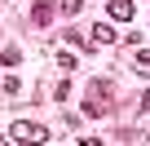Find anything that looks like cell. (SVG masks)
Here are the masks:
<instances>
[{
  "mask_svg": "<svg viewBox=\"0 0 150 146\" xmlns=\"http://www.w3.org/2000/svg\"><path fill=\"white\" fill-rule=\"evenodd\" d=\"M84 115H93V120L110 115V84H106V80H93V84L84 89Z\"/></svg>",
  "mask_w": 150,
  "mask_h": 146,
  "instance_id": "1",
  "label": "cell"
},
{
  "mask_svg": "<svg viewBox=\"0 0 150 146\" xmlns=\"http://www.w3.org/2000/svg\"><path fill=\"white\" fill-rule=\"evenodd\" d=\"M9 137H13V142H22V146H44V142H49V128H44V124H35V120H18V124L9 128Z\"/></svg>",
  "mask_w": 150,
  "mask_h": 146,
  "instance_id": "2",
  "label": "cell"
},
{
  "mask_svg": "<svg viewBox=\"0 0 150 146\" xmlns=\"http://www.w3.org/2000/svg\"><path fill=\"white\" fill-rule=\"evenodd\" d=\"M53 14H57V0H35L31 22H35V27H49V22H53Z\"/></svg>",
  "mask_w": 150,
  "mask_h": 146,
  "instance_id": "3",
  "label": "cell"
},
{
  "mask_svg": "<svg viewBox=\"0 0 150 146\" xmlns=\"http://www.w3.org/2000/svg\"><path fill=\"white\" fill-rule=\"evenodd\" d=\"M132 14H137L132 0H110V18H115V22H132Z\"/></svg>",
  "mask_w": 150,
  "mask_h": 146,
  "instance_id": "4",
  "label": "cell"
},
{
  "mask_svg": "<svg viewBox=\"0 0 150 146\" xmlns=\"http://www.w3.org/2000/svg\"><path fill=\"white\" fill-rule=\"evenodd\" d=\"M0 62H5V66H18V62H22V49H18V44H9L5 53H0Z\"/></svg>",
  "mask_w": 150,
  "mask_h": 146,
  "instance_id": "5",
  "label": "cell"
},
{
  "mask_svg": "<svg viewBox=\"0 0 150 146\" xmlns=\"http://www.w3.org/2000/svg\"><path fill=\"white\" fill-rule=\"evenodd\" d=\"M93 40H97V44H115V40H119V36H115V31H110V27H93Z\"/></svg>",
  "mask_w": 150,
  "mask_h": 146,
  "instance_id": "6",
  "label": "cell"
},
{
  "mask_svg": "<svg viewBox=\"0 0 150 146\" xmlns=\"http://www.w3.org/2000/svg\"><path fill=\"white\" fill-rule=\"evenodd\" d=\"M57 9H62L66 18H75V14H80V9H84V0H57Z\"/></svg>",
  "mask_w": 150,
  "mask_h": 146,
  "instance_id": "7",
  "label": "cell"
},
{
  "mask_svg": "<svg viewBox=\"0 0 150 146\" xmlns=\"http://www.w3.org/2000/svg\"><path fill=\"white\" fill-rule=\"evenodd\" d=\"M53 98H57V102H66V98H71V84H66V80H57V89H53Z\"/></svg>",
  "mask_w": 150,
  "mask_h": 146,
  "instance_id": "8",
  "label": "cell"
},
{
  "mask_svg": "<svg viewBox=\"0 0 150 146\" xmlns=\"http://www.w3.org/2000/svg\"><path fill=\"white\" fill-rule=\"evenodd\" d=\"M137 62H141V66H150V49H141V53H137Z\"/></svg>",
  "mask_w": 150,
  "mask_h": 146,
  "instance_id": "9",
  "label": "cell"
},
{
  "mask_svg": "<svg viewBox=\"0 0 150 146\" xmlns=\"http://www.w3.org/2000/svg\"><path fill=\"white\" fill-rule=\"evenodd\" d=\"M80 146H102V142L97 137H80Z\"/></svg>",
  "mask_w": 150,
  "mask_h": 146,
  "instance_id": "10",
  "label": "cell"
},
{
  "mask_svg": "<svg viewBox=\"0 0 150 146\" xmlns=\"http://www.w3.org/2000/svg\"><path fill=\"white\" fill-rule=\"evenodd\" d=\"M141 106H150V89H146V98H141Z\"/></svg>",
  "mask_w": 150,
  "mask_h": 146,
  "instance_id": "11",
  "label": "cell"
}]
</instances>
